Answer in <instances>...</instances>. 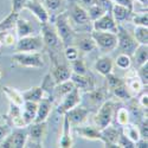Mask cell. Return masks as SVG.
Instances as JSON below:
<instances>
[{"label": "cell", "instance_id": "1", "mask_svg": "<svg viewBox=\"0 0 148 148\" xmlns=\"http://www.w3.org/2000/svg\"><path fill=\"white\" fill-rule=\"evenodd\" d=\"M53 23H55V30L59 37L62 44H63V46L65 47V46L72 45V43L75 42L76 33L70 25L68 12H63V13L58 14Z\"/></svg>", "mask_w": 148, "mask_h": 148}, {"label": "cell", "instance_id": "2", "mask_svg": "<svg viewBox=\"0 0 148 148\" xmlns=\"http://www.w3.org/2000/svg\"><path fill=\"white\" fill-rule=\"evenodd\" d=\"M114 112H115V102L112 100H106L97 108V113L94 116L95 127L98 130H101V129L106 128L107 126L112 125L113 117H114Z\"/></svg>", "mask_w": 148, "mask_h": 148}, {"label": "cell", "instance_id": "3", "mask_svg": "<svg viewBox=\"0 0 148 148\" xmlns=\"http://www.w3.org/2000/svg\"><path fill=\"white\" fill-rule=\"evenodd\" d=\"M91 38L96 44V49H100L103 52H110L117 47V36L116 33L108 31H95L90 33Z\"/></svg>", "mask_w": 148, "mask_h": 148}, {"label": "cell", "instance_id": "4", "mask_svg": "<svg viewBox=\"0 0 148 148\" xmlns=\"http://www.w3.org/2000/svg\"><path fill=\"white\" fill-rule=\"evenodd\" d=\"M117 46L121 53H126L128 56H133L134 51L136 50V47L139 46V43L135 40L134 37L123 27L121 24H117Z\"/></svg>", "mask_w": 148, "mask_h": 148}, {"label": "cell", "instance_id": "5", "mask_svg": "<svg viewBox=\"0 0 148 148\" xmlns=\"http://www.w3.org/2000/svg\"><path fill=\"white\" fill-rule=\"evenodd\" d=\"M12 60L24 68H43L45 62L40 52H16L12 56Z\"/></svg>", "mask_w": 148, "mask_h": 148}, {"label": "cell", "instance_id": "6", "mask_svg": "<svg viewBox=\"0 0 148 148\" xmlns=\"http://www.w3.org/2000/svg\"><path fill=\"white\" fill-rule=\"evenodd\" d=\"M44 47L42 36H27L21 37L16 43L17 52H39Z\"/></svg>", "mask_w": 148, "mask_h": 148}, {"label": "cell", "instance_id": "7", "mask_svg": "<svg viewBox=\"0 0 148 148\" xmlns=\"http://www.w3.org/2000/svg\"><path fill=\"white\" fill-rule=\"evenodd\" d=\"M55 52L56 51H51L50 52V57H51V59L53 62V66H52L50 73H51L52 78L55 79L56 84H58V83H62L64 81L70 79V76H71L72 71H71L70 66H68L64 63H60V62L58 60L57 55Z\"/></svg>", "mask_w": 148, "mask_h": 148}, {"label": "cell", "instance_id": "8", "mask_svg": "<svg viewBox=\"0 0 148 148\" xmlns=\"http://www.w3.org/2000/svg\"><path fill=\"white\" fill-rule=\"evenodd\" d=\"M27 138H29V134H27L26 127L20 130H16V132L11 130V133L0 142V147L1 148H23V147H25Z\"/></svg>", "mask_w": 148, "mask_h": 148}, {"label": "cell", "instance_id": "9", "mask_svg": "<svg viewBox=\"0 0 148 148\" xmlns=\"http://www.w3.org/2000/svg\"><path fill=\"white\" fill-rule=\"evenodd\" d=\"M40 30H42V38L44 42V45L47 47H50L52 51H55V49H58L59 46H63L59 37L55 30V26H52L50 21L47 23H40ZM64 47V46H63Z\"/></svg>", "mask_w": 148, "mask_h": 148}, {"label": "cell", "instance_id": "10", "mask_svg": "<svg viewBox=\"0 0 148 148\" xmlns=\"http://www.w3.org/2000/svg\"><path fill=\"white\" fill-rule=\"evenodd\" d=\"M79 102H81L79 90L76 87H73V89L70 92H68L64 97H62V102L57 106L56 112L62 116V115H64L68 110H70L71 108L78 106Z\"/></svg>", "mask_w": 148, "mask_h": 148}, {"label": "cell", "instance_id": "11", "mask_svg": "<svg viewBox=\"0 0 148 148\" xmlns=\"http://www.w3.org/2000/svg\"><path fill=\"white\" fill-rule=\"evenodd\" d=\"M125 84L126 87L128 88L129 92L132 94V96L134 95H139L140 92H142V90L147 87H145L142 81L140 79V77L138 76L136 69H132L129 70L126 75H125Z\"/></svg>", "mask_w": 148, "mask_h": 148}, {"label": "cell", "instance_id": "12", "mask_svg": "<svg viewBox=\"0 0 148 148\" xmlns=\"http://www.w3.org/2000/svg\"><path fill=\"white\" fill-rule=\"evenodd\" d=\"M24 8L29 10L40 23L50 21V16H49L47 10L44 7V5L39 0H26L25 5H24Z\"/></svg>", "mask_w": 148, "mask_h": 148}, {"label": "cell", "instance_id": "13", "mask_svg": "<svg viewBox=\"0 0 148 148\" xmlns=\"http://www.w3.org/2000/svg\"><path fill=\"white\" fill-rule=\"evenodd\" d=\"M64 115L68 117L71 126L77 127V126L83 125V123L85 122V120H87V117L89 115V109L84 108V107L76 106V107L71 108L70 110H68Z\"/></svg>", "mask_w": 148, "mask_h": 148}, {"label": "cell", "instance_id": "14", "mask_svg": "<svg viewBox=\"0 0 148 148\" xmlns=\"http://www.w3.org/2000/svg\"><path fill=\"white\" fill-rule=\"evenodd\" d=\"M92 23V30L95 31H108V32H117V24L114 20L112 13H104L101 18H98Z\"/></svg>", "mask_w": 148, "mask_h": 148}, {"label": "cell", "instance_id": "15", "mask_svg": "<svg viewBox=\"0 0 148 148\" xmlns=\"http://www.w3.org/2000/svg\"><path fill=\"white\" fill-rule=\"evenodd\" d=\"M68 17L73 24H76V25H87L90 21L87 10L77 3L72 4L70 11L68 12Z\"/></svg>", "mask_w": 148, "mask_h": 148}, {"label": "cell", "instance_id": "16", "mask_svg": "<svg viewBox=\"0 0 148 148\" xmlns=\"http://www.w3.org/2000/svg\"><path fill=\"white\" fill-rule=\"evenodd\" d=\"M101 141L103 142L106 148H112V147H117L116 142L119 139V135L121 129H119L116 126H112L109 125L106 128L101 129Z\"/></svg>", "mask_w": 148, "mask_h": 148}, {"label": "cell", "instance_id": "17", "mask_svg": "<svg viewBox=\"0 0 148 148\" xmlns=\"http://www.w3.org/2000/svg\"><path fill=\"white\" fill-rule=\"evenodd\" d=\"M70 79L79 91L82 90V91L88 92L96 88L95 81L92 79V77L90 75H77V73L72 72L70 76Z\"/></svg>", "mask_w": 148, "mask_h": 148}, {"label": "cell", "instance_id": "18", "mask_svg": "<svg viewBox=\"0 0 148 148\" xmlns=\"http://www.w3.org/2000/svg\"><path fill=\"white\" fill-rule=\"evenodd\" d=\"M6 120L8 121L10 125L8 126H14L17 128H25L27 127V125L25 123L23 119V114H21V107L10 103V110L8 114L6 115Z\"/></svg>", "mask_w": 148, "mask_h": 148}, {"label": "cell", "instance_id": "19", "mask_svg": "<svg viewBox=\"0 0 148 148\" xmlns=\"http://www.w3.org/2000/svg\"><path fill=\"white\" fill-rule=\"evenodd\" d=\"M52 108V102L47 98H42V100L37 103V113L33 122H45L50 115Z\"/></svg>", "mask_w": 148, "mask_h": 148}, {"label": "cell", "instance_id": "20", "mask_svg": "<svg viewBox=\"0 0 148 148\" xmlns=\"http://www.w3.org/2000/svg\"><path fill=\"white\" fill-rule=\"evenodd\" d=\"M46 133V121L45 122H32L27 126V134L29 138L42 142V139L45 136Z\"/></svg>", "mask_w": 148, "mask_h": 148}, {"label": "cell", "instance_id": "21", "mask_svg": "<svg viewBox=\"0 0 148 148\" xmlns=\"http://www.w3.org/2000/svg\"><path fill=\"white\" fill-rule=\"evenodd\" d=\"M94 69L102 76H107L108 73L113 72L114 69V62L113 59L108 56H102L98 57L94 64Z\"/></svg>", "mask_w": 148, "mask_h": 148}, {"label": "cell", "instance_id": "22", "mask_svg": "<svg viewBox=\"0 0 148 148\" xmlns=\"http://www.w3.org/2000/svg\"><path fill=\"white\" fill-rule=\"evenodd\" d=\"M63 127H62V134L59 138V147L63 148H69L72 147V138H71V125L65 115H63Z\"/></svg>", "mask_w": 148, "mask_h": 148}, {"label": "cell", "instance_id": "23", "mask_svg": "<svg viewBox=\"0 0 148 148\" xmlns=\"http://www.w3.org/2000/svg\"><path fill=\"white\" fill-rule=\"evenodd\" d=\"M75 130L79 136L88 139V140H100L101 141V132L98 130L95 126H77L75 127Z\"/></svg>", "mask_w": 148, "mask_h": 148}, {"label": "cell", "instance_id": "24", "mask_svg": "<svg viewBox=\"0 0 148 148\" xmlns=\"http://www.w3.org/2000/svg\"><path fill=\"white\" fill-rule=\"evenodd\" d=\"M133 13V11L129 10L128 7L126 6H122V5H117V4H114L113 5V8H112V16L114 18V20L116 21V24H121L123 21H126L130 18Z\"/></svg>", "mask_w": 148, "mask_h": 148}, {"label": "cell", "instance_id": "25", "mask_svg": "<svg viewBox=\"0 0 148 148\" xmlns=\"http://www.w3.org/2000/svg\"><path fill=\"white\" fill-rule=\"evenodd\" d=\"M36 113H37V102L24 101V103L21 106V114H23L24 121H25L27 126L34 121Z\"/></svg>", "mask_w": 148, "mask_h": 148}, {"label": "cell", "instance_id": "26", "mask_svg": "<svg viewBox=\"0 0 148 148\" xmlns=\"http://www.w3.org/2000/svg\"><path fill=\"white\" fill-rule=\"evenodd\" d=\"M55 85H56L55 79L52 78L51 73H50V72H47L46 75L44 76L43 81H42L40 88H42V90L44 91V96H45V98L50 100L52 103L55 102V101H53V89H55Z\"/></svg>", "mask_w": 148, "mask_h": 148}, {"label": "cell", "instance_id": "27", "mask_svg": "<svg viewBox=\"0 0 148 148\" xmlns=\"http://www.w3.org/2000/svg\"><path fill=\"white\" fill-rule=\"evenodd\" d=\"M88 101L96 108L100 107L106 100H107V90L106 88H100V89H94L91 91L87 92Z\"/></svg>", "mask_w": 148, "mask_h": 148}, {"label": "cell", "instance_id": "28", "mask_svg": "<svg viewBox=\"0 0 148 148\" xmlns=\"http://www.w3.org/2000/svg\"><path fill=\"white\" fill-rule=\"evenodd\" d=\"M16 30H17V36L19 37V38H21V37L32 36L33 32H34V29L31 25V23L26 19L21 18L20 16L18 17L17 23H16Z\"/></svg>", "mask_w": 148, "mask_h": 148}, {"label": "cell", "instance_id": "29", "mask_svg": "<svg viewBox=\"0 0 148 148\" xmlns=\"http://www.w3.org/2000/svg\"><path fill=\"white\" fill-rule=\"evenodd\" d=\"M133 60L134 64L136 68H139L140 65L145 64L148 62V45H143V44H139V46L136 47V50L133 53Z\"/></svg>", "mask_w": 148, "mask_h": 148}, {"label": "cell", "instance_id": "30", "mask_svg": "<svg viewBox=\"0 0 148 148\" xmlns=\"http://www.w3.org/2000/svg\"><path fill=\"white\" fill-rule=\"evenodd\" d=\"M73 83L71 82V79L64 81L62 83H58L55 85V89H53V101L57 100V98H62L64 97L68 92H70L73 89Z\"/></svg>", "mask_w": 148, "mask_h": 148}, {"label": "cell", "instance_id": "31", "mask_svg": "<svg viewBox=\"0 0 148 148\" xmlns=\"http://www.w3.org/2000/svg\"><path fill=\"white\" fill-rule=\"evenodd\" d=\"M129 112L128 109L125 108V107H120L119 109L115 108V112H114V117H113V121L115 120V126L117 127H123L126 126L127 123H129Z\"/></svg>", "mask_w": 148, "mask_h": 148}, {"label": "cell", "instance_id": "32", "mask_svg": "<svg viewBox=\"0 0 148 148\" xmlns=\"http://www.w3.org/2000/svg\"><path fill=\"white\" fill-rule=\"evenodd\" d=\"M3 94H5V96L8 98L10 103L17 104L19 107L23 106L24 103V98L21 96V91H18L14 88H10V87H3Z\"/></svg>", "mask_w": 148, "mask_h": 148}, {"label": "cell", "instance_id": "33", "mask_svg": "<svg viewBox=\"0 0 148 148\" xmlns=\"http://www.w3.org/2000/svg\"><path fill=\"white\" fill-rule=\"evenodd\" d=\"M21 96L24 98V101H32L38 103L42 98H44V91L42 90L40 87H33L29 90L21 91Z\"/></svg>", "mask_w": 148, "mask_h": 148}, {"label": "cell", "instance_id": "34", "mask_svg": "<svg viewBox=\"0 0 148 148\" xmlns=\"http://www.w3.org/2000/svg\"><path fill=\"white\" fill-rule=\"evenodd\" d=\"M76 47L82 52H91L96 49V44L91 36H84L76 42Z\"/></svg>", "mask_w": 148, "mask_h": 148}, {"label": "cell", "instance_id": "35", "mask_svg": "<svg viewBox=\"0 0 148 148\" xmlns=\"http://www.w3.org/2000/svg\"><path fill=\"white\" fill-rule=\"evenodd\" d=\"M20 14L18 12H13L12 11L11 13L4 19L0 21V32L3 31H11L16 27V23H17V19Z\"/></svg>", "mask_w": 148, "mask_h": 148}, {"label": "cell", "instance_id": "36", "mask_svg": "<svg viewBox=\"0 0 148 148\" xmlns=\"http://www.w3.org/2000/svg\"><path fill=\"white\" fill-rule=\"evenodd\" d=\"M133 37L139 44L148 45V26H139L136 25L133 32Z\"/></svg>", "mask_w": 148, "mask_h": 148}, {"label": "cell", "instance_id": "37", "mask_svg": "<svg viewBox=\"0 0 148 148\" xmlns=\"http://www.w3.org/2000/svg\"><path fill=\"white\" fill-rule=\"evenodd\" d=\"M121 132L125 134L126 136H128L132 141H134V142H136L139 139H141L139 129H138V126L133 125V123H127L126 126H123Z\"/></svg>", "mask_w": 148, "mask_h": 148}, {"label": "cell", "instance_id": "38", "mask_svg": "<svg viewBox=\"0 0 148 148\" xmlns=\"http://www.w3.org/2000/svg\"><path fill=\"white\" fill-rule=\"evenodd\" d=\"M71 71L77 75H88V68L82 58H76L71 60Z\"/></svg>", "mask_w": 148, "mask_h": 148}, {"label": "cell", "instance_id": "39", "mask_svg": "<svg viewBox=\"0 0 148 148\" xmlns=\"http://www.w3.org/2000/svg\"><path fill=\"white\" fill-rule=\"evenodd\" d=\"M112 91H113V95L115 97L120 98V100H126L127 101V100H130V98H133L132 94L129 92L128 88L126 87L125 82H123L122 84H120V85H117V87H115Z\"/></svg>", "mask_w": 148, "mask_h": 148}, {"label": "cell", "instance_id": "40", "mask_svg": "<svg viewBox=\"0 0 148 148\" xmlns=\"http://www.w3.org/2000/svg\"><path fill=\"white\" fill-rule=\"evenodd\" d=\"M115 64L121 70H127L132 65V57L126 53H120L115 59Z\"/></svg>", "mask_w": 148, "mask_h": 148}, {"label": "cell", "instance_id": "41", "mask_svg": "<svg viewBox=\"0 0 148 148\" xmlns=\"http://www.w3.org/2000/svg\"><path fill=\"white\" fill-rule=\"evenodd\" d=\"M88 17H89V20L90 21H95V20H97L98 18H101L104 13H107V12L102 8V7H100L98 5H92V6H90V7H88Z\"/></svg>", "mask_w": 148, "mask_h": 148}, {"label": "cell", "instance_id": "42", "mask_svg": "<svg viewBox=\"0 0 148 148\" xmlns=\"http://www.w3.org/2000/svg\"><path fill=\"white\" fill-rule=\"evenodd\" d=\"M0 42H1L3 45L10 46V45L16 44L17 39H16V36L11 31H3V32H0Z\"/></svg>", "mask_w": 148, "mask_h": 148}, {"label": "cell", "instance_id": "43", "mask_svg": "<svg viewBox=\"0 0 148 148\" xmlns=\"http://www.w3.org/2000/svg\"><path fill=\"white\" fill-rule=\"evenodd\" d=\"M116 145L120 148H135V142L132 141L128 136H126V135L123 134L122 132H120V135H119V139H117Z\"/></svg>", "mask_w": 148, "mask_h": 148}, {"label": "cell", "instance_id": "44", "mask_svg": "<svg viewBox=\"0 0 148 148\" xmlns=\"http://www.w3.org/2000/svg\"><path fill=\"white\" fill-rule=\"evenodd\" d=\"M132 20L134 23V25L136 26H148V14L147 12H143L141 14H135V13H132Z\"/></svg>", "mask_w": 148, "mask_h": 148}, {"label": "cell", "instance_id": "45", "mask_svg": "<svg viewBox=\"0 0 148 148\" xmlns=\"http://www.w3.org/2000/svg\"><path fill=\"white\" fill-rule=\"evenodd\" d=\"M64 56L65 58L71 62L73 59H76L79 57V50L76 47V46H73V45H69V46H65L64 47Z\"/></svg>", "mask_w": 148, "mask_h": 148}, {"label": "cell", "instance_id": "46", "mask_svg": "<svg viewBox=\"0 0 148 148\" xmlns=\"http://www.w3.org/2000/svg\"><path fill=\"white\" fill-rule=\"evenodd\" d=\"M106 77V79H107V84H108V88L110 89V90H113L115 87H117V85H120V84H122L123 83V79H121V78H119L115 73H113V72H110V73H108L107 76H104Z\"/></svg>", "mask_w": 148, "mask_h": 148}, {"label": "cell", "instance_id": "47", "mask_svg": "<svg viewBox=\"0 0 148 148\" xmlns=\"http://www.w3.org/2000/svg\"><path fill=\"white\" fill-rule=\"evenodd\" d=\"M138 72V76L140 77V79L142 81L143 85L145 87H147V84H148V62L142 65H140L136 70Z\"/></svg>", "mask_w": 148, "mask_h": 148}, {"label": "cell", "instance_id": "48", "mask_svg": "<svg viewBox=\"0 0 148 148\" xmlns=\"http://www.w3.org/2000/svg\"><path fill=\"white\" fill-rule=\"evenodd\" d=\"M44 1V7L47 10V11H56L60 7L63 0H43Z\"/></svg>", "mask_w": 148, "mask_h": 148}, {"label": "cell", "instance_id": "49", "mask_svg": "<svg viewBox=\"0 0 148 148\" xmlns=\"http://www.w3.org/2000/svg\"><path fill=\"white\" fill-rule=\"evenodd\" d=\"M96 5L102 7L107 13H112V8H113V1L112 0H96Z\"/></svg>", "mask_w": 148, "mask_h": 148}, {"label": "cell", "instance_id": "50", "mask_svg": "<svg viewBox=\"0 0 148 148\" xmlns=\"http://www.w3.org/2000/svg\"><path fill=\"white\" fill-rule=\"evenodd\" d=\"M138 103H139V106H140L143 110H146V112H147V108H148V94H147V88H145V89L142 90V94H141L140 98L138 100Z\"/></svg>", "mask_w": 148, "mask_h": 148}, {"label": "cell", "instance_id": "51", "mask_svg": "<svg viewBox=\"0 0 148 148\" xmlns=\"http://www.w3.org/2000/svg\"><path fill=\"white\" fill-rule=\"evenodd\" d=\"M25 3L26 0H12V11L20 13V11L24 8Z\"/></svg>", "mask_w": 148, "mask_h": 148}, {"label": "cell", "instance_id": "52", "mask_svg": "<svg viewBox=\"0 0 148 148\" xmlns=\"http://www.w3.org/2000/svg\"><path fill=\"white\" fill-rule=\"evenodd\" d=\"M113 4H117V5H122V6H126L129 10L134 11V1L133 0H112Z\"/></svg>", "mask_w": 148, "mask_h": 148}, {"label": "cell", "instance_id": "53", "mask_svg": "<svg viewBox=\"0 0 148 148\" xmlns=\"http://www.w3.org/2000/svg\"><path fill=\"white\" fill-rule=\"evenodd\" d=\"M10 133H11V127L8 125L7 126H1L0 125V142H1Z\"/></svg>", "mask_w": 148, "mask_h": 148}, {"label": "cell", "instance_id": "54", "mask_svg": "<svg viewBox=\"0 0 148 148\" xmlns=\"http://www.w3.org/2000/svg\"><path fill=\"white\" fill-rule=\"evenodd\" d=\"M148 147V142L147 139H139L136 142H135V148H147Z\"/></svg>", "mask_w": 148, "mask_h": 148}, {"label": "cell", "instance_id": "55", "mask_svg": "<svg viewBox=\"0 0 148 148\" xmlns=\"http://www.w3.org/2000/svg\"><path fill=\"white\" fill-rule=\"evenodd\" d=\"M96 0H77V4H79L81 6H85V7H90L92 5H95Z\"/></svg>", "mask_w": 148, "mask_h": 148}, {"label": "cell", "instance_id": "56", "mask_svg": "<svg viewBox=\"0 0 148 148\" xmlns=\"http://www.w3.org/2000/svg\"><path fill=\"white\" fill-rule=\"evenodd\" d=\"M133 1L135 3V1H138V3H140L143 7H147V4H148V0H133Z\"/></svg>", "mask_w": 148, "mask_h": 148}, {"label": "cell", "instance_id": "57", "mask_svg": "<svg viewBox=\"0 0 148 148\" xmlns=\"http://www.w3.org/2000/svg\"><path fill=\"white\" fill-rule=\"evenodd\" d=\"M1 76H3V73H1V70H0V79H1Z\"/></svg>", "mask_w": 148, "mask_h": 148}, {"label": "cell", "instance_id": "58", "mask_svg": "<svg viewBox=\"0 0 148 148\" xmlns=\"http://www.w3.org/2000/svg\"><path fill=\"white\" fill-rule=\"evenodd\" d=\"M1 47H3V44H1V42H0V50H1Z\"/></svg>", "mask_w": 148, "mask_h": 148}, {"label": "cell", "instance_id": "59", "mask_svg": "<svg viewBox=\"0 0 148 148\" xmlns=\"http://www.w3.org/2000/svg\"><path fill=\"white\" fill-rule=\"evenodd\" d=\"M39 1H43V0H39Z\"/></svg>", "mask_w": 148, "mask_h": 148}]
</instances>
